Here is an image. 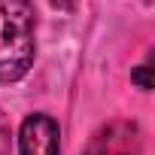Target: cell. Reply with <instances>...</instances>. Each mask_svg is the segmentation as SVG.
I'll return each instance as SVG.
<instances>
[{"label":"cell","instance_id":"1","mask_svg":"<svg viewBox=\"0 0 155 155\" xmlns=\"http://www.w3.org/2000/svg\"><path fill=\"white\" fill-rule=\"evenodd\" d=\"M37 58V9L31 0H0V82H18Z\"/></svg>","mask_w":155,"mask_h":155},{"label":"cell","instance_id":"2","mask_svg":"<svg viewBox=\"0 0 155 155\" xmlns=\"http://www.w3.org/2000/svg\"><path fill=\"white\" fill-rule=\"evenodd\" d=\"M82 155H143V134L140 125L131 119H113L101 125Z\"/></svg>","mask_w":155,"mask_h":155},{"label":"cell","instance_id":"3","mask_svg":"<svg viewBox=\"0 0 155 155\" xmlns=\"http://www.w3.org/2000/svg\"><path fill=\"white\" fill-rule=\"evenodd\" d=\"M21 155H61V128L46 113H31L18 128Z\"/></svg>","mask_w":155,"mask_h":155},{"label":"cell","instance_id":"4","mask_svg":"<svg viewBox=\"0 0 155 155\" xmlns=\"http://www.w3.org/2000/svg\"><path fill=\"white\" fill-rule=\"evenodd\" d=\"M131 82H134L137 88H143V91H149V88H152V64H149V61L131 70Z\"/></svg>","mask_w":155,"mask_h":155},{"label":"cell","instance_id":"5","mask_svg":"<svg viewBox=\"0 0 155 155\" xmlns=\"http://www.w3.org/2000/svg\"><path fill=\"white\" fill-rule=\"evenodd\" d=\"M52 6H55V9H64V12H70V9H73V0H52Z\"/></svg>","mask_w":155,"mask_h":155}]
</instances>
